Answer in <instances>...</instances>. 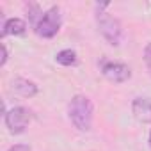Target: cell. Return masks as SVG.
Wrapping results in <instances>:
<instances>
[{
  "label": "cell",
  "instance_id": "obj_12",
  "mask_svg": "<svg viewBox=\"0 0 151 151\" xmlns=\"http://www.w3.org/2000/svg\"><path fill=\"white\" fill-rule=\"evenodd\" d=\"M7 62V48H6V45H2V60H0V66H4Z\"/></svg>",
  "mask_w": 151,
  "mask_h": 151
},
{
  "label": "cell",
  "instance_id": "obj_3",
  "mask_svg": "<svg viewBox=\"0 0 151 151\" xmlns=\"http://www.w3.org/2000/svg\"><path fill=\"white\" fill-rule=\"evenodd\" d=\"M60 29V13L57 7L48 9L45 14H41V18L36 23V34L39 37H53Z\"/></svg>",
  "mask_w": 151,
  "mask_h": 151
},
{
  "label": "cell",
  "instance_id": "obj_8",
  "mask_svg": "<svg viewBox=\"0 0 151 151\" xmlns=\"http://www.w3.org/2000/svg\"><path fill=\"white\" fill-rule=\"evenodd\" d=\"M27 30V23L22 18H9L7 22H4L2 27V37L6 36H22Z\"/></svg>",
  "mask_w": 151,
  "mask_h": 151
},
{
  "label": "cell",
  "instance_id": "obj_4",
  "mask_svg": "<svg viewBox=\"0 0 151 151\" xmlns=\"http://www.w3.org/2000/svg\"><path fill=\"white\" fill-rule=\"evenodd\" d=\"M29 121H30V110L25 107H14L6 112V126L14 135L23 133L25 128L29 126Z\"/></svg>",
  "mask_w": 151,
  "mask_h": 151
},
{
  "label": "cell",
  "instance_id": "obj_13",
  "mask_svg": "<svg viewBox=\"0 0 151 151\" xmlns=\"http://www.w3.org/2000/svg\"><path fill=\"white\" fill-rule=\"evenodd\" d=\"M149 147H151V132H149Z\"/></svg>",
  "mask_w": 151,
  "mask_h": 151
},
{
  "label": "cell",
  "instance_id": "obj_9",
  "mask_svg": "<svg viewBox=\"0 0 151 151\" xmlns=\"http://www.w3.org/2000/svg\"><path fill=\"white\" fill-rule=\"evenodd\" d=\"M55 60L60 64V66H73V64H77V53H75L73 50L66 48V50H60L57 55H55Z\"/></svg>",
  "mask_w": 151,
  "mask_h": 151
},
{
  "label": "cell",
  "instance_id": "obj_5",
  "mask_svg": "<svg viewBox=\"0 0 151 151\" xmlns=\"http://www.w3.org/2000/svg\"><path fill=\"white\" fill-rule=\"evenodd\" d=\"M103 77L114 84H123L132 77V69L123 62H105L101 66Z\"/></svg>",
  "mask_w": 151,
  "mask_h": 151
},
{
  "label": "cell",
  "instance_id": "obj_11",
  "mask_svg": "<svg viewBox=\"0 0 151 151\" xmlns=\"http://www.w3.org/2000/svg\"><path fill=\"white\" fill-rule=\"evenodd\" d=\"M7 151H30V146H27V144H14Z\"/></svg>",
  "mask_w": 151,
  "mask_h": 151
},
{
  "label": "cell",
  "instance_id": "obj_10",
  "mask_svg": "<svg viewBox=\"0 0 151 151\" xmlns=\"http://www.w3.org/2000/svg\"><path fill=\"white\" fill-rule=\"evenodd\" d=\"M144 62H146V68L151 75V43L146 45V48H144Z\"/></svg>",
  "mask_w": 151,
  "mask_h": 151
},
{
  "label": "cell",
  "instance_id": "obj_1",
  "mask_svg": "<svg viewBox=\"0 0 151 151\" xmlns=\"http://www.w3.org/2000/svg\"><path fill=\"white\" fill-rule=\"evenodd\" d=\"M68 114H69V119L75 124V128H78L80 132L91 130L94 107H93V101L87 96H84V94L73 96V100L68 105Z\"/></svg>",
  "mask_w": 151,
  "mask_h": 151
},
{
  "label": "cell",
  "instance_id": "obj_2",
  "mask_svg": "<svg viewBox=\"0 0 151 151\" xmlns=\"http://www.w3.org/2000/svg\"><path fill=\"white\" fill-rule=\"evenodd\" d=\"M96 22H98V29L101 32V36L114 46H119L123 41V27L119 23L117 18L110 16L109 13L98 11L96 14Z\"/></svg>",
  "mask_w": 151,
  "mask_h": 151
},
{
  "label": "cell",
  "instance_id": "obj_6",
  "mask_svg": "<svg viewBox=\"0 0 151 151\" xmlns=\"http://www.w3.org/2000/svg\"><path fill=\"white\" fill-rule=\"evenodd\" d=\"M132 112L139 123H151V100L135 98L132 103Z\"/></svg>",
  "mask_w": 151,
  "mask_h": 151
},
{
  "label": "cell",
  "instance_id": "obj_7",
  "mask_svg": "<svg viewBox=\"0 0 151 151\" xmlns=\"http://www.w3.org/2000/svg\"><path fill=\"white\" fill-rule=\"evenodd\" d=\"M13 91L18 93V94L23 96V98H32V96L37 94V86H36L34 82L27 80V78H20V77H18V78L13 80Z\"/></svg>",
  "mask_w": 151,
  "mask_h": 151
}]
</instances>
